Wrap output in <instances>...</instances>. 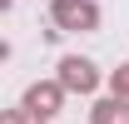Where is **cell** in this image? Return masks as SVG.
<instances>
[{"label":"cell","mask_w":129,"mask_h":124,"mask_svg":"<svg viewBox=\"0 0 129 124\" xmlns=\"http://www.w3.org/2000/svg\"><path fill=\"white\" fill-rule=\"evenodd\" d=\"M50 20H55V30H99V5L94 0H55L50 5Z\"/></svg>","instance_id":"6da1fadb"},{"label":"cell","mask_w":129,"mask_h":124,"mask_svg":"<svg viewBox=\"0 0 129 124\" xmlns=\"http://www.w3.org/2000/svg\"><path fill=\"white\" fill-rule=\"evenodd\" d=\"M109 94H114V99H129V65L109 70Z\"/></svg>","instance_id":"5b68a950"},{"label":"cell","mask_w":129,"mask_h":124,"mask_svg":"<svg viewBox=\"0 0 129 124\" xmlns=\"http://www.w3.org/2000/svg\"><path fill=\"white\" fill-rule=\"evenodd\" d=\"M55 79H60L64 94H94L99 89V70H94V60H84V55H64Z\"/></svg>","instance_id":"3957f363"},{"label":"cell","mask_w":129,"mask_h":124,"mask_svg":"<svg viewBox=\"0 0 129 124\" xmlns=\"http://www.w3.org/2000/svg\"><path fill=\"white\" fill-rule=\"evenodd\" d=\"M60 104H64L60 79H35L30 89H25V99H20V109H25L30 119H40V124H50V119H55V114H60Z\"/></svg>","instance_id":"7a4b0ae2"},{"label":"cell","mask_w":129,"mask_h":124,"mask_svg":"<svg viewBox=\"0 0 129 124\" xmlns=\"http://www.w3.org/2000/svg\"><path fill=\"white\" fill-rule=\"evenodd\" d=\"M89 124H129V99H99L94 109H89Z\"/></svg>","instance_id":"277c9868"},{"label":"cell","mask_w":129,"mask_h":124,"mask_svg":"<svg viewBox=\"0 0 129 124\" xmlns=\"http://www.w3.org/2000/svg\"><path fill=\"white\" fill-rule=\"evenodd\" d=\"M0 124H40V119H30L25 109H5V114H0Z\"/></svg>","instance_id":"8992f818"},{"label":"cell","mask_w":129,"mask_h":124,"mask_svg":"<svg viewBox=\"0 0 129 124\" xmlns=\"http://www.w3.org/2000/svg\"><path fill=\"white\" fill-rule=\"evenodd\" d=\"M0 5H10V0H0Z\"/></svg>","instance_id":"52a82bcc"}]
</instances>
